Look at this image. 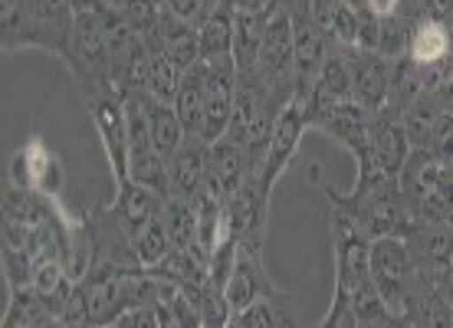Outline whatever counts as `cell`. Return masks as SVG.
Listing matches in <instances>:
<instances>
[{"instance_id": "cell-1", "label": "cell", "mask_w": 453, "mask_h": 328, "mask_svg": "<svg viewBox=\"0 0 453 328\" xmlns=\"http://www.w3.org/2000/svg\"><path fill=\"white\" fill-rule=\"evenodd\" d=\"M309 128V115H306V99H296L286 103L280 112H276V122H273V135L270 148H266V158H263L260 178H257V187H260L263 197H270L273 184L280 181V174L289 168L296 148L303 141V132Z\"/></svg>"}, {"instance_id": "cell-2", "label": "cell", "mask_w": 453, "mask_h": 328, "mask_svg": "<svg viewBox=\"0 0 453 328\" xmlns=\"http://www.w3.org/2000/svg\"><path fill=\"white\" fill-rule=\"evenodd\" d=\"M11 184L27 187L40 197H59L66 184V171H63V161L46 148L43 138L34 135L11 158Z\"/></svg>"}, {"instance_id": "cell-3", "label": "cell", "mask_w": 453, "mask_h": 328, "mask_svg": "<svg viewBox=\"0 0 453 328\" xmlns=\"http://www.w3.org/2000/svg\"><path fill=\"white\" fill-rule=\"evenodd\" d=\"M237 76L240 72L234 57L207 63V99L204 125H201V138L207 145H214L217 138L226 135V125L234 118V105H237Z\"/></svg>"}, {"instance_id": "cell-4", "label": "cell", "mask_w": 453, "mask_h": 328, "mask_svg": "<svg viewBox=\"0 0 453 328\" xmlns=\"http://www.w3.org/2000/svg\"><path fill=\"white\" fill-rule=\"evenodd\" d=\"M92 122L99 128L105 145V155L112 161L115 187L128 181V155H132V141H128V115H125V99L119 95H89Z\"/></svg>"}, {"instance_id": "cell-5", "label": "cell", "mask_w": 453, "mask_h": 328, "mask_svg": "<svg viewBox=\"0 0 453 328\" xmlns=\"http://www.w3.org/2000/svg\"><path fill=\"white\" fill-rule=\"evenodd\" d=\"M247 181H257L247 148L230 141V138H217L214 145H211V155H207V178L201 187H207L211 194L226 201L230 194H237Z\"/></svg>"}, {"instance_id": "cell-6", "label": "cell", "mask_w": 453, "mask_h": 328, "mask_svg": "<svg viewBox=\"0 0 453 328\" xmlns=\"http://www.w3.org/2000/svg\"><path fill=\"white\" fill-rule=\"evenodd\" d=\"M69 66L86 69V80H105L109 76V66H112V53H109V43H105V34L99 27V17H89L82 13L73 23V34H69V50H66Z\"/></svg>"}, {"instance_id": "cell-7", "label": "cell", "mask_w": 453, "mask_h": 328, "mask_svg": "<svg viewBox=\"0 0 453 328\" xmlns=\"http://www.w3.org/2000/svg\"><path fill=\"white\" fill-rule=\"evenodd\" d=\"M296 66V34H293V13L289 11H273L266 20V34H263L260 50V66L257 72L263 82H276L289 76Z\"/></svg>"}, {"instance_id": "cell-8", "label": "cell", "mask_w": 453, "mask_h": 328, "mask_svg": "<svg viewBox=\"0 0 453 328\" xmlns=\"http://www.w3.org/2000/svg\"><path fill=\"white\" fill-rule=\"evenodd\" d=\"M358 57L349 59L351 69V103H358L368 112H381L391 95V69H388L385 57L378 53H362L355 50Z\"/></svg>"}, {"instance_id": "cell-9", "label": "cell", "mask_w": 453, "mask_h": 328, "mask_svg": "<svg viewBox=\"0 0 453 328\" xmlns=\"http://www.w3.org/2000/svg\"><path fill=\"white\" fill-rule=\"evenodd\" d=\"M115 191H119L115 194V214H119V224H122L125 237L135 240L151 220H158L161 217L165 194L151 191V187H142V184H135V181H122Z\"/></svg>"}, {"instance_id": "cell-10", "label": "cell", "mask_w": 453, "mask_h": 328, "mask_svg": "<svg viewBox=\"0 0 453 328\" xmlns=\"http://www.w3.org/2000/svg\"><path fill=\"white\" fill-rule=\"evenodd\" d=\"M368 148H372V158L378 161V168H385L391 178L401 174L404 161L411 155V141L404 135V125L391 118L388 105L381 112L372 115V135H368Z\"/></svg>"}, {"instance_id": "cell-11", "label": "cell", "mask_w": 453, "mask_h": 328, "mask_svg": "<svg viewBox=\"0 0 453 328\" xmlns=\"http://www.w3.org/2000/svg\"><path fill=\"white\" fill-rule=\"evenodd\" d=\"M270 289H273V283L266 279V272H263L260 256H257L253 249L240 247L237 266H234V272H230V279H226V286H224V295H226V302H230V309H234V316L243 312L250 302H257L260 295H266Z\"/></svg>"}, {"instance_id": "cell-12", "label": "cell", "mask_w": 453, "mask_h": 328, "mask_svg": "<svg viewBox=\"0 0 453 328\" xmlns=\"http://www.w3.org/2000/svg\"><path fill=\"white\" fill-rule=\"evenodd\" d=\"M207 155H211V145L204 138L188 135L184 145L174 151V158L168 161L171 171V194H181V197H194L201 191V184L207 178Z\"/></svg>"}, {"instance_id": "cell-13", "label": "cell", "mask_w": 453, "mask_h": 328, "mask_svg": "<svg viewBox=\"0 0 453 328\" xmlns=\"http://www.w3.org/2000/svg\"><path fill=\"white\" fill-rule=\"evenodd\" d=\"M372 115L374 112L362 109L358 103L345 99V103H339L326 115L322 128H326L332 138H339L342 145H349L351 151H362V148H368V135H372Z\"/></svg>"}, {"instance_id": "cell-14", "label": "cell", "mask_w": 453, "mask_h": 328, "mask_svg": "<svg viewBox=\"0 0 453 328\" xmlns=\"http://www.w3.org/2000/svg\"><path fill=\"white\" fill-rule=\"evenodd\" d=\"M204 99H207V63H197L188 69L181 80V89L174 95V112L181 118L188 135L201 138V125H204Z\"/></svg>"}, {"instance_id": "cell-15", "label": "cell", "mask_w": 453, "mask_h": 328, "mask_svg": "<svg viewBox=\"0 0 453 328\" xmlns=\"http://www.w3.org/2000/svg\"><path fill=\"white\" fill-rule=\"evenodd\" d=\"M266 20H270V13H237V20H234V63H237V72H257V66H260Z\"/></svg>"}, {"instance_id": "cell-16", "label": "cell", "mask_w": 453, "mask_h": 328, "mask_svg": "<svg viewBox=\"0 0 453 328\" xmlns=\"http://www.w3.org/2000/svg\"><path fill=\"white\" fill-rule=\"evenodd\" d=\"M237 325L240 328H299L296 322V312L289 306V299L283 293H276L273 286L270 293L260 295L257 302H250L243 312H237Z\"/></svg>"}, {"instance_id": "cell-17", "label": "cell", "mask_w": 453, "mask_h": 328, "mask_svg": "<svg viewBox=\"0 0 453 328\" xmlns=\"http://www.w3.org/2000/svg\"><path fill=\"white\" fill-rule=\"evenodd\" d=\"M145 103H148V125H151V145H155V151H158L161 158L171 161L174 151L184 145L188 132H184L181 118L174 112V105L158 103V99H151L148 92H145Z\"/></svg>"}, {"instance_id": "cell-18", "label": "cell", "mask_w": 453, "mask_h": 328, "mask_svg": "<svg viewBox=\"0 0 453 328\" xmlns=\"http://www.w3.org/2000/svg\"><path fill=\"white\" fill-rule=\"evenodd\" d=\"M450 34H447V27L441 20H424L411 30V40H408V59H414L418 66H434V63H443V59L450 57Z\"/></svg>"}, {"instance_id": "cell-19", "label": "cell", "mask_w": 453, "mask_h": 328, "mask_svg": "<svg viewBox=\"0 0 453 328\" xmlns=\"http://www.w3.org/2000/svg\"><path fill=\"white\" fill-rule=\"evenodd\" d=\"M234 20H237L234 7L207 13L204 27H201V34H197L201 63H214V59L234 57Z\"/></svg>"}, {"instance_id": "cell-20", "label": "cell", "mask_w": 453, "mask_h": 328, "mask_svg": "<svg viewBox=\"0 0 453 328\" xmlns=\"http://www.w3.org/2000/svg\"><path fill=\"white\" fill-rule=\"evenodd\" d=\"M161 220H165V230H168L174 247H191V243H197V210H194L191 197L168 194L165 207H161Z\"/></svg>"}, {"instance_id": "cell-21", "label": "cell", "mask_w": 453, "mask_h": 328, "mask_svg": "<svg viewBox=\"0 0 453 328\" xmlns=\"http://www.w3.org/2000/svg\"><path fill=\"white\" fill-rule=\"evenodd\" d=\"M128 181L142 184V187H151L168 197L171 194V171L168 161L161 158L155 148H135L128 155Z\"/></svg>"}, {"instance_id": "cell-22", "label": "cell", "mask_w": 453, "mask_h": 328, "mask_svg": "<svg viewBox=\"0 0 453 328\" xmlns=\"http://www.w3.org/2000/svg\"><path fill=\"white\" fill-rule=\"evenodd\" d=\"M181 80L184 72L174 66V59L161 50V53H151V66H148V82H145V92L151 99H158L165 105H174V95L181 89Z\"/></svg>"}, {"instance_id": "cell-23", "label": "cell", "mask_w": 453, "mask_h": 328, "mask_svg": "<svg viewBox=\"0 0 453 328\" xmlns=\"http://www.w3.org/2000/svg\"><path fill=\"white\" fill-rule=\"evenodd\" d=\"M4 220H13V224H27V226H40L46 224V207L43 197L27 187H17V184H7L4 191Z\"/></svg>"}, {"instance_id": "cell-24", "label": "cell", "mask_w": 453, "mask_h": 328, "mask_svg": "<svg viewBox=\"0 0 453 328\" xmlns=\"http://www.w3.org/2000/svg\"><path fill=\"white\" fill-rule=\"evenodd\" d=\"M424 95V69L414 63V59L401 57L395 63V69H391V103L404 112L408 105H414Z\"/></svg>"}, {"instance_id": "cell-25", "label": "cell", "mask_w": 453, "mask_h": 328, "mask_svg": "<svg viewBox=\"0 0 453 328\" xmlns=\"http://www.w3.org/2000/svg\"><path fill=\"white\" fill-rule=\"evenodd\" d=\"M135 260L145 266V270H151V266H158L165 256H168L171 249H174V243H171V237H168V230H165V220H151V224L138 233L135 240Z\"/></svg>"}, {"instance_id": "cell-26", "label": "cell", "mask_w": 453, "mask_h": 328, "mask_svg": "<svg viewBox=\"0 0 453 328\" xmlns=\"http://www.w3.org/2000/svg\"><path fill=\"white\" fill-rule=\"evenodd\" d=\"M437 112H441V109L427 103L424 95L401 112V125H404V135H408L411 148H431V132H434V118H437Z\"/></svg>"}, {"instance_id": "cell-27", "label": "cell", "mask_w": 453, "mask_h": 328, "mask_svg": "<svg viewBox=\"0 0 453 328\" xmlns=\"http://www.w3.org/2000/svg\"><path fill=\"white\" fill-rule=\"evenodd\" d=\"M194 295H197L201 328H226L234 322V309H230L224 293H217L211 286H201V289H194Z\"/></svg>"}, {"instance_id": "cell-28", "label": "cell", "mask_w": 453, "mask_h": 328, "mask_svg": "<svg viewBox=\"0 0 453 328\" xmlns=\"http://www.w3.org/2000/svg\"><path fill=\"white\" fill-rule=\"evenodd\" d=\"M316 89H322L332 99H351V69L342 57H326L322 59V69H319V82Z\"/></svg>"}, {"instance_id": "cell-29", "label": "cell", "mask_w": 453, "mask_h": 328, "mask_svg": "<svg viewBox=\"0 0 453 328\" xmlns=\"http://www.w3.org/2000/svg\"><path fill=\"white\" fill-rule=\"evenodd\" d=\"M414 316L420 328H453V306L441 293H420Z\"/></svg>"}, {"instance_id": "cell-30", "label": "cell", "mask_w": 453, "mask_h": 328, "mask_svg": "<svg viewBox=\"0 0 453 328\" xmlns=\"http://www.w3.org/2000/svg\"><path fill=\"white\" fill-rule=\"evenodd\" d=\"M431 151L437 155V161H443V164H450L453 161V115H450V109H447V112H437V118H434Z\"/></svg>"}, {"instance_id": "cell-31", "label": "cell", "mask_w": 453, "mask_h": 328, "mask_svg": "<svg viewBox=\"0 0 453 328\" xmlns=\"http://www.w3.org/2000/svg\"><path fill=\"white\" fill-rule=\"evenodd\" d=\"M326 34H329L332 40H339L342 46H351V50H355V36H358V11L349 7V4H342L339 11H335V17H332Z\"/></svg>"}, {"instance_id": "cell-32", "label": "cell", "mask_w": 453, "mask_h": 328, "mask_svg": "<svg viewBox=\"0 0 453 328\" xmlns=\"http://www.w3.org/2000/svg\"><path fill=\"white\" fill-rule=\"evenodd\" d=\"M378 20H381V43H378V57L401 59V50H404V30H401L397 13H391V17H378Z\"/></svg>"}, {"instance_id": "cell-33", "label": "cell", "mask_w": 453, "mask_h": 328, "mask_svg": "<svg viewBox=\"0 0 453 328\" xmlns=\"http://www.w3.org/2000/svg\"><path fill=\"white\" fill-rule=\"evenodd\" d=\"M112 325L115 328H161V322L151 306H135V309H125Z\"/></svg>"}, {"instance_id": "cell-34", "label": "cell", "mask_w": 453, "mask_h": 328, "mask_svg": "<svg viewBox=\"0 0 453 328\" xmlns=\"http://www.w3.org/2000/svg\"><path fill=\"white\" fill-rule=\"evenodd\" d=\"M339 7H342V0H306V17L316 23L322 34H326Z\"/></svg>"}, {"instance_id": "cell-35", "label": "cell", "mask_w": 453, "mask_h": 328, "mask_svg": "<svg viewBox=\"0 0 453 328\" xmlns=\"http://www.w3.org/2000/svg\"><path fill=\"white\" fill-rule=\"evenodd\" d=\"M168 4V11L174 17H181V20H197L201 17V7H207V0H165Z\"/></svg>"}, {"instance_id": "cell-36", "label": "cell", "mask_w": 453, "mask_h": 328, "mask_svg": "<svg viewBox=\"0 0 453 328\" xmlns=\"http://www.w3.org/2000/svg\"><path fill=\"white\" fill-rule=\"evenodd\" d=\"M276 0H230L234 13H273Z\"/></svg>"}, {"instance_id": "cell-37", "label": "cell", "mask_w": 453, "mask_h": 328, "mask_svg": "<svg viewBox=\"0 0 453 328\" xmlns=\"http://www.w3.org/2000/svg\"><path fill=\"white\" fill-rule=\"evenodd\" d=\"M424 11H427V20H447L453 13V0H424Z\"/></svg>"}, {"instance_id": "cell-38", "label": "cell", "mask_w": 453, "mask_h": 328, "mask_svg": "<svg viewBox=\"0 0 453 328\" xmlns=\"http://www.w3.org/2000/svg\"><path fill=\"white\" fill-rule=\"evenodd\" d=\"M437 293L447 299L453 306V260L450 263H443V270H441V279H437Z\"/></svg>"}, {"instance_id": "cell-39", "label": "cell", "mask_w": 453, "mask_h": 328, "mask_svg": "<svg viewBox=\"0 0 453 328\" xmlns=\"http://www.w3.org/2000/svg\"><path fill=\"white\" fill-rule=\"evenodd\" d=\"M365 11H372L374 17H391L397 13V0H365Z\"/></svg>"}, {"instance_id": "cell-40", "label": "cell", "mask_w": 453, "mask_h": 328, "mask_svg": "<svg viewBox=\"0 0 453 328\" xmlns=\"http://www.w3.org/2000/svg\"><path fill=\"white\" fill-rule=\"evenodd\" d=\"M342 4H349V7H355V11H365V0H342Z\"/></svg>"}, {"instance_id": "cell-41", "label": "cell", "mask_w": 453, "mask_h": 328, "mask_svg": "<svg viewBox=\"0 0 453 328\" xmlns=\"http://www.w3.org/2000/svg\"><path fill=\"white\" fill-rule=\"evenodd\" d=\"M443 27H447V34H450V43H453V13L447 17V20H443Z\"/></svg>"}, {"instance_id": "cell-42", "label": "cell", "mask_w": 453, "mask_h": 328, "mask_svg": "<svg viewBox=\"0 0 453 328\" xmlns=\"http://www.w3.org/2000/svg\"><path fill=\"white\" fill-rule=\"evenodd\" d=\"M447 226L453 230V207H450V214H447Z\"/></svg>"}, {"instance_id": "cell-43", "label": "cell", "mask_w": 453, "mask_h": 328, "mask_svg": "<svg viewBox=\"0 0 453 328\" xmlns=\"http://www.w3.org/2000/svg\"><path fill=\"white\" fill-rule=\"evenodd\" d=\"M226 328H240V325H237V318H234V322H230V325H226Z\"/></svg>"}, {"instance_id": "cell-44", "label": "cell", "mask_w": 453, "mask_h": 328, "mask_svg": "<svg viewBox=\"0 0 453 328\" xmlns=\"http://www.w3.org/2000/svg\"><path fill=\"white\" fill-rule=\"evenodd\" d=\"M447 171H450V178H453V161H450V164H447Z\"/></svg>"}, {"instance_id": "cell-45", "label": "cell", "mask_w": 453, "mask_h": 328, "mask_svg": "<svg viewBox=\"0 0 453 328\" xmlns=\"http://www.w3.org/2000/svg\"><path fill=\"white\" fill-rule=\"evenodd\" d=\"M103 328H115V325H103Z\"/></svg>"}, {"instance_id": "cell-46", "label": "cell", "mask_w": 453, "mask_h": 328, "mask_svg": "<svg viewBox=\"0 0 453 328\" xmlns=\"http://www.w3.org/2000/svg\"><path fill=\"white\" fill-rule=\"evenodd\" d=\"M450 115H453V105H450Z\"/></svg>"}, {"instance_id": "cell-47", "label": "cell", "mask_w": 453, "mask_h": 328, "mask_svg": "<svg viewBox=\"0 0 453 328\" xmlns=\"http://www.w3.org/2000/svg\"><path fill=\"white\" fill-rule=\"evenodd\" d=\"M158 4H165V0H158Z\"/></svg>"}, {"instance_id": "cell-48", "label": "cell", "mask_w": 453, "mask_h": 328, "mask_svg": "<svg viewBox=\"0 0 453 328\" xmlns=\"http://www.w3.org/2000/svg\"><path fill=\"white\" fill-rule=\"evenodd\" d=\"M207 4H211V0H207Z\"/></svg>"}]
</instances>
